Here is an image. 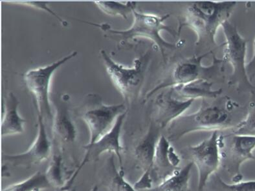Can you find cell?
<instances>
[{
    "label": "cell",
    "instance_id": "obj_1",
    "mask_svg": "<svg viewBox=\"0 0 255 191\" xmlns=\"http://www.w3.org/2000/svg\"><path fill=\"white\" fill-rule=\"evenodd\" d=\"M236 1H194L186 10L185 23L197 35L196 46L215 44L218 28L229 20L237 5Z\"/></svg>",
    "mask_w": 255,
    "mask_h": 191
},
{
    "label": "cell",
    "instance_id": "obj_2",
    "mask_svg": "<svg viewBox=\"0 0 255 191\" xmlns=\"http://www.w3.org/2000/svg\"><path fill=\"white\" fill-rule=\"evenodd\" d=\"M233 114L223 107L204 106L196 113L182 115L173 121L167 128L168 140L176 141L186 135L198 131H218L236 127Z\"/></svg>",
    "mask_w": 255,
    "mask_h": 191
},
{
    "label": "cell",
    "instance_id": "obj_3",
    "mask_svg": "<svg viewBox=\"0 0 255 191\" xmlns=\"http://www.w3.org/2000/svg\"><path fill=\"white\" fill-rule=\"evenodd\" d=\"M133 21L131 26L124 31L112 29L110 25L107 23L102 24H95V23L84 21L88 24L100 28L103 31H106L110 36L116 35L121 38L120 44H125L129 40L135 39L137 38H144L152 41L158 47L160 53L164 59L165 53L167 50L176 49V45L166 42L161 37L160 33L165 31L172 35H174L175 32L170 27L165 24V21L170 17L169 14L164 16L142 13L133 10Z\"/></svg>",
    "mask_w": 255,
    "mask_h": 191
},
{
    "label": "cell",
    "instance_id": "obj_4",
    "mask_svg": "<svg viewBox=\"0 0 255 191\" xmlns=\"http://www.w3.org/2000/svg\"><path fill=\"white\" fill-rule=\"evenodd\" d=\"M101 55L114 85L127 102H132L139 96L142 89L150 60V53H146L134 60L131 67H125L117 63L105 50L101 51Z\"/></svg>",
    "mask_w": 255,
    "mask_h": 191
},
{
    "label": "cell",
    "instance_id": "obj_5",
    "mask_svg": "<svg viewBox=\"0 0 255 191\" xmlns=\"http://www.w3.org/2000/svg\"><path fill=\"white\" fill-rule=\"evenodd\" d=\"M79 109L82 119L90 131V141L84 149L91 147L109 132L119 116L127 111L124 104H103L101 96L96 94H88Z\"/></svg>",
    "mask_w": 255,
    "mask_h": 191
},
{
    "label": "cell",
    "instance_id": "obj_6",
    "mask_svg": "<svg viewBox=\"0 0 255 191\" xmlns=\"http://www.w3.org/2000/svg\"><path fill=\"white\" fill-rule=\"evenodd\" d=\"M221 166L231 176L232 183L243 181L241 167L248 160H255V136L230 134L220 136Z\"/></svg>",
    "mask_w": 255,
    "mask_h": 191
},
{
    "label": "cell",
    "instance_id": "obj_7",
    "mask_svg": "<svg viewBox=\"0 0 255 191\" xmlns=\"http://www.w3.org/2000/svg\"><path fill=\"white\" fill-rule=\"evenodd\" d=\"M77 55V51H73L50 65L30 70L25 74V85L35 100L37 113L42 116L44 121L49 119L53 122V120L49 96L51 77L57 68Z\"/></svg>",
    "mask_w": 255,
    "mask_h": 191
},
{
    "label": "cell",
    "instance_id": "obj_8",
    "mask_svg": "<svg viewBox=\"0 0 255 191\" xmlns=\"http://www.w3.org/2000/svg\"><path fill=\"white\" fill-rule=\"evenodd\" d=\"M222 27L226 38L224 59L233 68V82L252 89L254 86L250 81L246 64L247 41L239 33L236 25L230 21L224 22Z\"/></svg>",
    "mask_w": 255,
    "mask_h": 191
},
{
    "label": "cell",
    "instance_id": "obj_9",
    "mask_svg": "<svg viewBox=\"0 0 255 191\" xmlns=\"http://www.w3.org/2000/svg\"><path fill=\"white\" fill-rule=\"evenodd\" d=\"M219 138L218 131H215L198 145L188 147V154L198 171V191H204L212 176L221 166Z\"/></svg>",
    "mask_w": 255,
    "mask_h": 191
},
{
    "label": "cell",
    "instance_id": "obj_10",
    "mask_svg": "<svg viewBox=\"0 0 255 191\" xmlns=\"http://www.w3.org/2000/svg\"><path fill=\"white\" fill-rule=\"evenodd\" d=\"M127 111H125L117 119L115 124H114L111 129L106 133L98 141L94 143L91 147L85 148L86 154L82 160L81 164L71 176L70 179L67 180L66 186L62 191H68L71 189V186L74 183L81 169L83 168L89 160H98L103 154L105 152H111L116 154L120 163L121 169L123 167V147L121 142V135H122V128L125 118L127 117Z\"/></svg>",
    "mask_w": 255,
    "mask_h": 191
},
{
    "label": "cell",
    "instance_id": "obj_11",
    "mask_svg": "<svg viewBox=\"0 0 255 191\" xmlns=\"http://www.w3.org/2000/svg\"><path fill=\"white\" fill-rule=\"evenodd\" d=\"M209 53H205L204 55L198 56V57H192L191 59L179 63L173 69L169 78L164 79L163 81L160 83L152 91L149 92L147 94L146 98L150 97L156 92L167 89V88L187 84L196 79L205 78V74H207V71L211 68L210 66L205 67L203 66L202 61L203 59L208 55Z\"/></svg>",
    "mask_w": 255,
    "mask_h": 191
},
{
    "label": "cell",
    "instance_id": "obj_12",
    "mask_svg": "<svg viewBox=\"0 0 255 191\" xmlns=\"http://www.w3.org/2000/svg\"><path fill=\"white\" fill-rule=\"evenodd\" d=\"M37 114L38 130L35 140L27 151L23 153L4 156L3 159L6 162L16 166L27 167L44 162L50 156L51 143L46 131L45 121L42 116Z\"/></svg>",
    "mask_w": 255,
    "mask_h": 191
},
{
    "label": "cell",
    "instance_id": "obj_13",
    "mask_svg": "<svg viewBox=\"0 0 255 191\" xmlns=\"http://www.w3.org/2000/svg\"><path fill=\"white\" fill-rule=\"evenodd\" d=\"M193 100H181L173 95L172 88L161 91L155 101L154 123L161 128H167L191 106Z\"/></svg>",
    "mask_w": 255,
    "mask_h": 191
},
{
    "label": "cell",
    "instance_id": "obj_14",
    "mask_svg": "<svg viewBox=\"0 0 255 191\" xmlns=\"http://www.w3.org/2000/svg\"><path fill=\"white\" fill-rule=\"evenodd\" d=\"M181 159L165 135L161 134L157 142L153 160L152 176L159 184L180 169Z\"/></svg>",
    "mask_w": 255,
    "mask_h": 191
},
{
    "label": "cell",
    "instance_id": "obj_15",
    "mask_svg": "<svg viewBox=\"0 0 255 191\" xmlns=\"http://www.w3.org/2000/svg\"><path fill=\"white\" fill-rule=\"evenodd\" d=\"M161 128L155 123L151 124L148 131L136 145L134 155L142 171H152L157 142L161 134Z\"/></svg>",
    "mask_w": 255,
    "mask_h": 191
},
{
    "label": "cell",
    "instance_id": "obj_16",
    "mask_svg": "<svg viewBox=\"0 0 255 191\" xmlns=\"http://www.w3.org/2000/svg\"><path fill=\"white\" fill-rule=\"evenodd\" d=\"M18 105V100L12 92L8 94L5 102L2 100L1 138L24 131L25 121L19 115Z\"/></svg>",
    "mask_w": 255,
    "mask_h": 191
},
{
    "label": "cell",
    "instance_id": "obj_17",
    "mask_svg": "<svg viewBox=\"0 0 255 191\" xmlns=\"http://www.w3.org/2000/svg\"><path fill=\"white\" fill-rule=\"evenodd\" d=\"M173 95L181 100L197 98H216L222 93V89L214 90L213 83L205 78L196 79L187 84L171 87Z\"/></svg>",
    "mask_w": 255,
    "mask_h": 191
},
{
    "label": "cell",
    "instance_id": "obj_18",
    "mask_svg": "<svg viewBox=\"0 0 255 191\" xmlns=\"http://www.w3.org/2000/svg\"><path fill=\"white\" fill-rule=\"evenodd\" d=\"M52 124L54 132L60 140L67 143L74 142L77 137V130L71 119L68 107L60 105L56 109Z\"/></svg>",
    "mask_w": 255,
    "mask_h": 191
},
{
    "label": "cell",
    "instance_id": "obj_19",
    "mask_svg": "<svg viewBox=\"0 0 255 191\" xmlns=\"http://www.w3.org/2000/svg\"><path fill=\"white\" fill-rule=\"evenodd\" d=\"M194 164L188 163L183 168L178 169L172 175L157 185L153 191H191L190 180Z\"/></svg>",
    "mask_w": 255,
    "mask_h": 191
},
{
    "label": "cell",
    "instance_id": "obj_20",
    "mask_svg": "<svg viewBox=\"0 0 255 191\" xmlns=\"http://www.w3.org/2000/svg\"><path fill=\"white\" fill-rule=\"evenodd\" d=\"M51 187L45 173L38 171L23 181L10 185L1 191H42Z\"/></svg>",
    "mask_w": 255,
    "mask_h": 191
},
{
    "label": "cell",
    "instance_id": "obj_21",
    "mask_svg": "<svg viewBox=\"0 0 255 191\" xmlns=\"http://www.w3.org/2000/svg\"><path fill=\"white\" fill-rule=\"evenodd\" d=\"M45 175L50 182L51 186L62 190L66 184L64 178L63 158L60 154H55L52 158Z\"/></svg>",
    "mask_w": 255,
    "mask_h": 191
},
{
    "label": "cell",
    "instance_id": "obj_22",
    "mask_svg": "<svg viewBox=\"0 0 255 191\" xmlns=\"http://www.w3.org/2000/svg\"><path fill=\"white\" fill-rule=\"evenodd\" d=\"M99 9L102 10L104 13L110 16H120L123 18L128 19V16L132 13L133 10L136 8L137 3L135 1H95Z\"/></svg>",
    "mask_w": 255,
    "mask_h": 191
},
{
    "label": "cell",
    "instance_id": "obj_23",
    "mask_svg": "<svg viewBox=\"0 0 255 191\" xmlns=\"http://www.w3.org/2000/svg\"><path fill=\"white\" fill-rule=\"evenodd\" d=\"M211 181V191H255V180L228 183L219 176L214 175Z\"/></svg>",
    "mask_w": 255,
    "mask_h": 191
},
{
    "label": "cell",
    "instance_id": "obj_24",
    "mask_svg": "<svg viewBox=\"0 0 255 191\" xmlns=\"http://www.w3.org/2000/svg\"><path fill=\"white\" fill-rule=\"evenodd\" d=\"M112 168H113V178L112 180V189L113 191H137L133 186L127 181L125 177L123 169L117 170L114 165L113 156L112 158Z\"/></svg>",
    "mask_w": 255,
    "mask_h": 191
},
{
    "label": "cell",
    "instance_id": "obj_25",
    "mask_svg": "<svg viewBox=\"0 0 255 191\" xmlns=\"http://www.w3.org/2000/svg\"><path fill=\"white\" fill-rule=\"evenodd\" d=\"M236 134L255 136V109L248 113L246 119L242 120L233 130Z\"/></svg>",
    "mask_w": 255,
    "mask_h": 191
},
{
    "label": "cell",
    "instance_id": "obj_26",
    "mask_svg": "<svg viewBox=\"0 0 255 191\" xmlns=\"http://www.w3.org/2000/svg\"><path fill=\"white\" fill-rule=\"evenodd\" d=\"M153 180L152 171H144L141 177L133 185L136 191H146L153 190Z\"/></svg>",
    "mask_w": 255,
    "mask_h": 191
},
{
    "label": "cell",
    "instance_id": "obj_27",
    "mask_svg": "<svg viewBox=\"0 0 255 191\" xmlns=\"http://www.w3.org/2000/svg\"><path fill=\"white\" fill-rule=\"evenodd\" d=\"M9 3H20L23 4V5H25L27 6H29V7H32L36 8H38V9L45 10L47 12H49V14H51L52 16H55L56 18L57 19L58 21H60V23H62L64 26H66L67 23L64 20H62V18H60L59 16H58L57 14L55 13L53 10H52L49 7V6L47 5V2H42V1H8Z\"/></svg>",
    "mask_w": 255,
    "mask_h": 191
},
{
    "label": "cell",
    "instance_id": "obj_28",
    "mask_svg": "<svg viewBox=\"0 0 255 191\" xmlns=\"http://www.w3.org/2000/svg\"><path fill=\"white\" fill-rule=\"evenodd\" d=\"M254 67H255V38L254 42V55H253L252 59L251 60L250 63L246 66L247 72L248 69L250 70L253 69Z\"/></svg>",
    "mask_w": 255,
    "mask_h": 191
},
{
    "label": "cell",
    "instance_id": "obj_29",
    "mask_svg": "<svg viewBox=\"0 0 255 191\" xmlns=\"http://www.w3.org/2000/svg\"><path fill=\"white\" fill-rule=\"evenodd\" d=\"M68 191H77L76 190H75V189L74 188H72V189H71V190Z\"/></svg>",
    "mask_w": 255,
    "mask_h": 191
}]
</instances>
